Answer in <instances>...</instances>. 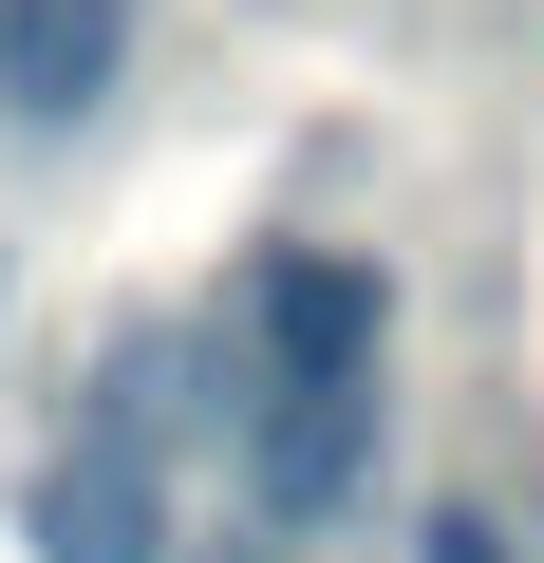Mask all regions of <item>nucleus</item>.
Listing matches in <instances>:
<instances>
[{
	"label": "nucleus",
	"mask_w": 544,
	"mask_h": 563,
	"mask_svg": "<svg viewBox=\"0 0 544 563\" xmlns=\"http://www.w3.org/2000/svg\"><path fill=\"white\" fill-rule=\"evenodd\" d=\"M376 339H395V301H376V263H338V244H263L244 263V301H225V413H263V395H338V376H376Z\"/></svg>",
	"instance_id": "obj_1"
},
{
	"label": "nucleus",
	"mask_w": 544,
	"mask_h": 563,
	"mask_svg": "<svg viewBox=\"0 0 544 563\" xmlns=\"http://www.w3.org/2000/svg\"><path fill=\"white\" fill-rule=\"evenodd\" d=\"M38 563H169V470L132 432H76L38 470Z\"/></svg>",
	"instance_id": "obj_3"
},
{
	"label": "nucleus",
	"mask_w": 544,
	"mask_h": 563,
	"mask_svg": "<svg viewBox=\"0 0 544 563\" xmlns=\"http://www.w3.org/2000/svg\"><path fill=\"white\" fill-rule=\"evenodd\" d=\"M357 470H376V376H338V395H263V413H244V526H263V544L338 526Z\"/></svg>",
	"instance_id": "obj_2"
},
{
	"label": "nucleus",
	"mask_w": 544,
	"mask_h": 563,
	"mask_svg": "<svg viewBox=\"0 0 544 563\" xmlns=\"http://www.w3.org/2000/svg\"><path fill=\"white\" fill-rule=\"evenodd\" d=\"M132 57V0H0V95H20L38 132H76Z\"/></svg>",
	"instance_id": "obj_4"
},
{
	"label": "nucleus",
	"mask_w": 544,
	"mask_h": 563,
	"mask_svg": "<svg viewBox=\"0 0 544 563\" xmlns=\"http://www.w3.org/2000/svg\"><path fill=\"white\" fill-rule=\"evenodd\" d=\"M413 563H525V544H507L488 507H432V526H413Z\"/></svg>",
	"instance_id": "obj_5"
}]
</instances>
